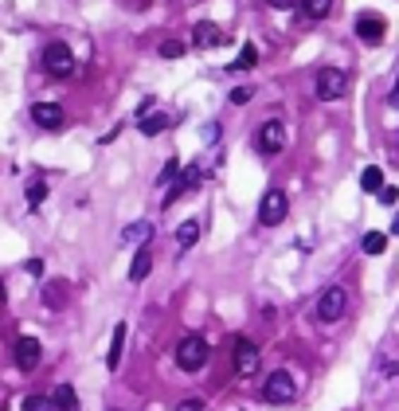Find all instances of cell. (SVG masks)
Instances as JSON below:
<instances>
[{"label":"cell","instance_id":"obj_1","mask_svg":"<svg viewBox=\"0 0 399 411\" xmlns=\"http://www.w3.org/2000/svg\"><path fill=\"white\" fill-rule=\"evenodd\" d=\"M177 364L184 372H200L208 364V341L200 333H188V337H180V345H177Z\"/></svg>","mask_w":399,"mask_h":411},{"label":"cell","instance_id":"obj_2","mask_svg":"<svg viewBox=\"0 0 399 411\" xmlns=\"http://www.w3.org/2000/svg\"><path fill=\"white\" fill-rule=\"evenodd\" d=\"M348 310V294L345 286H329V290H321V298H317V318L325 321V325H333V321H340Z\"/></svg>","mask_w":399,"mask_h":411},{"label":"cell","instance_id":"obj_3","mask_svg":"<svg viewBox=\"0 0 399 411\" xmlns=\"http://www.w3.org/2000/svg\"><path fill=\"white\" fill-rule=\"evenodd\" d=\"M43 71H47V75H55V79H67L71 71H75V55H71V47L67 43H47V47H43Z\"/></svg>","mask_w":399,"mask_h":411},{"label":"cell","instance_id":"obj_4","mask_svg":"<svg viewBox=\"0 0 399 411\" xmlns=\"http://www.w3.org/2000/svg\"><path fill=\"white\" fill-rule=\"evenodd\" d=\"M348 91V75L340 67H321L317 71V98L321 102H337Z\"/></svg>","mask_w":399,"mask_h":411},{"label":"cell","instance_id":"obj_5","mask_svg":"<svg viewBox=\"0 0 399 411\" xmlns=\"http://www.w3.org/2000/svg\"><path fill=\"white\" fill-rule=\"evenodd\" d=\"M294 395H297V384H294L290 372H270V376H266V384H263L266 403H294Z\"/></svg>","mask_w":399,"mask_h":411},{"label":"cell","instance_id":"obj_6","mask_svg":"<svg viewBox=\"0 0 399 411\" xmlns=\"http://www.w3.org/2000/svg\"><path fill=\"white\" fill-rule=\"evenodd\" d=\"M286 212H290L286 192H282V188H270V192L263 196V204H258V224H266V227H278L282 219H286Z\"/></svg>","mask_w":399,"mask_h":411},{"label":"cell","instance_id":"obj_7","mask_svg":"<svg viewBox=\"0 0 399 411\" xmlns=\"http://www.w3.org/2000/svg\"><path fill=\"white\" fill-rule=\"evenodd\" d=\"M231 364H235L239 376H255L258 372V345L246 341V337H235V349H231Z\"/></svg>","mask_w":399,"mask_h":411},{"label":"cell","instance_id":"obj_8","mask_svg":"<svg viewBox=\"0 0 399 411\" xmlns=\"http://www.w3.org/2000/svg\"><path fill=\"white\" fill-rule=\"evenodd\" d=\"M383 32H388L383 16H376V12H360V16H357V40L360 43H368V47H380Z\"/></svg>","mask_w":399,"mask_h":411},{"label":"cell","instance_id":"obj_9","mask_svg":"<svg viewBox=\"0 0 399 411\" xmlns=\"http://www.w3.org/2000/svg\"><path fill=\"white\" fill-rule=\"evenodd\" d=\"M286 126H282L278 117H274V122H263V126H258V149L266 153V157H274V153H282L286 149Z\"/></svg>","mask_w":399,"mask_h":411},{"label":"cell","instance_id":"obj_10","mask_svg":"<svg viewBox=\"0 0 399 411\" xmlns=\"http://www.w3.org/2000/svg\"><path fill=\"white\" fill-rule=\"evenodd\" d=\"M220 43H223L220 24H212V20H200V24L192 28V47L208 51V47H220Z\"/></svg>","mask_w":399,"mask_h":411},{"label":"cell","instance_id":"obj_11","mask_svg":"<svg viewBox=\"0 0 399 411\" xmlns=\"http://www.w3.org/2000/svg\"><path fill=\"white\" fill-rule=\"evenodd\" d=\"M32 122L43 129H59L63 126V110L55 106V102H35L32 106Z\"/></svg>","mask_w":399,"mask_h":411},{"label":"cell","instance_id":"obj_12","mask_svg":"<svg viewBox=\"0 0 399 411\" xmlns=\"http://www.w3.org/2000/svg\"><path fill=\"white\" fill-rule=\"evenodd\" d=\"M40 341H35V337H20V341H16V364H20V369H24V372H32L35 369V364H40Z\"/></svg>","mask_w":399,"mask_h":411},{"label":"cell","instance_id":"obj_13","mask_svg":"<svg viewBox=\"0 0 399 411\" xmlns=\"http://www.w3.org/2000/svg\"><path fill=\"white\" fill-rule=\"evenodd\" d=\"M153 270V251H149V243L145 247H137L133 251V267H129V282H141L145 274Z\"/></svg>","mask_w":399,"mask_h":411},{"label":"cell","instance_id":"obj_14","mask_svg":"<svg viewBox=\"0 0 399 411\" xmlns=\"http://www.w3.org/2000/svg\"><path fill=\"white\" fill-rule=\"evenodd\" d=\"M121 349H126V325H114V337H110V352H106V369L110 372H118V364H121Z\"/></svg>","mask_w":399,"mask_h":411},{"label":"cell","instance_id":"obj_15","mask_svg":"<svg viewBox=\"0 0 399 411\" xmlns=\"http://www.w3.org/2000/svg\"><path fill=\"white\" fill-rule=\"evenodd\" d=\"M149 239H153V224H149V219H137V224H129L126 231H121V243H149Z\"/></svg>","mask_w":399,"mask_h":411},{"label":"cell","instance_id":"obj_16","mask_svg":"<svg viewBox=\"0 0 399 411\" xmlns=\"http://www.w3.org/2000/svg\"><path fill=\"white\" fill-rule=\"evenodd\" d=\"M196 243H200V224H196V219H184V224L177 227V247L180 251H192Z\"/></svg>","mask_w":399,"mask_h":411},{"label":"cell","instance_id":"obj_17","mask_svg":"<svg viewBox=\"0 0 399 411\" xmlns=\"http://www.w3.org/2000/svg\"><path fill=\"white\" fill-rule=\"evenodd\" d=\"M52 403H55V411H78L75 388H71V384H59V388H55V395H52Z\"/></svg>","mask_w":399,"mask_h":411},{"label":"cell","instance_id":"obj_18","mask_svg":"<svg viewBox=\"0 0 399 411\" xmlns=\"http://www.w3.org/2000/svg\"><path fill=\"white\" fill-rule=\"evenodd\" d=\"M360 188L380 196V188H383V168H380V165H368L364 173H360Z\"/></svg>","mask_w":399,"mask_h":411},{"label":"cell","instance_id":"obj_19","mask_svg":"<svg viewBox=\"0 0 399 411\" xmlns=\"http://www.w3.org/2000/svg\"><path fill=\"white\" fill-rule=\"evenodd\" d=\"M137 129H141L145 137H157L161 129H169V117H165V114H145L141 122H137Z\"/></svg>","mask_w":399,"mask_h":411},{"label":"cell","instance_id":"obj_20","mask_svg":"<svg viewBox=\"0 0 399 411\" xmlns=\"http://www.w3.org/2000/svg\"><path fill=\"white\" fill-rule=\"evenodd\" d=\"M255 63H258V47H255V43H243V51H239L235 63H227V67L231 71H251Z\"/></svg>","mask_w":399,"mask_h":411},{"label":"cell","instance_id":"obj_21","mask_svg":"<svg viewBox=\"0 0 399 411\" xmlns=\"http://www.w3.org/2000/svg\"><path fill=\"white\" fill-rule=\"evenodd\" d=\"M43 302L52 306V310H59V306L67 302V286H63V282H47V286H43Z\"/></svg>","mask_w":399,"mask_h":411},{"label":"cell","instance_id":"obj_22","mask_svg":"<svg viewBox=\"0 0 399 411\" xmlns=\"http://www.w3.org/2000/svg\"><path fill=\"white\" fill-rule=\"evenodd\" d=\"M302 12H306L309 20H325L333 12V0H302Z\"/></svg>","mask_w":399,"mask_h":411},{"label":"cell","instance_id":"obj_23","mask_svg":"<svg viewBox=\"0 0 399 411\" xmlns=\"http://www.w3.org/2000/svg\"><path fill=\"white\" fill-rule=\"evenodd\" d=\"M360 247H364V255H383V247H388V235H383V231H368L364 239H360Z\"/></svg>","mask_w":399,"mask_h":411},{"label":"cell","instance_id":"obj_24","mask_svg":"<svg viewBox=\"0 0 399 411\" xmlns=\"http://www.w3.org/2000/svg\"><path fill=\"white\" fill-rule=\"evenodd\" d=\"M20 411H55V403L47 400V395H24Z\"/></svg>","mask_w":399,"mask_h":411},{"label":"cell","instance_id":"obj_25","mask_svg":"<svg viewBox=\"0 0 399 411\" xmlns=\"http://www.w3.org/2000/svg\"><path fill=\"white\" fill-rule=\"evenodd\" d=\"M43 200H47V185H43V180H32V185H28V204L40 208Z\"/></svg>","mask_w":399,"mask_h":411},{"label":"cell","instance_id":"obj_26","mask_svg":"<svg viewBox=\"0 0 399 411\" xmlns=\"http://www.w3.org/2000/svg\"><path fill=\"white\" fill-rule=\"evenodd\" d=\"M251 98H255V86H235L231 91V106H246Z\"/></svg>","mask_w":399,"mask_h":411},{"label":"cell","instance_id":"obj_27","mask_svg":"<svg viewBox=\"0 0 399 411\" xmlns=\"http://www.w3.org/2000/svg\"><path fill=\"white\" fill-rule=\"evenodd\" d=\"M161 55L165 59H180V55H184V43H180V40H165L161 43Z\"/></svg>","mask_w":399,"mask_h":411},{"label":"cell","instance_id":"obj_28","mask_svg":"<svg viewBox=\"0 0 399 411\" xmlns=\"http://www.w3.org/2000/svg\"><path fill=\"white\" fill-rule=\"evenodd\" d=\"M177 173H180V161H169V165L161 168V185H165V180H172Z\"/></svg>","mask_w":399,"mask_h":411},{"label":"cell","instance_id":"obj_29","mask_svg":"<svg viewBox=\"0 0 399 411\" xmlns=\"http://www.w3.org/2000/svg\"><path fill=\"white\" fill-rule=\"evenodd\" d=\"M395 196H399V192H395L391 185H383V188H380V204H395Z\"/></svg>","mask_w":399,"mask_h":411},{"label":"cell","instance_id":"obj_30","mask_svg":"<svg viewBox=\"0 0 399 411\" xmlns=\"http://www.w3.org/2000/svg\"><path fill=\"white\" fill-rule=\"evenodd\" d=\"M177 411H208V407H204V400H184Z\"/></svg>","mask_w":399,"mask_h":411},{"label":"cell","instance_id":"obj_31","mask_svg":"<svg viewBox=\"0 0 399 411\" xmlns=\"http://www.w3.org/2000/svg\"><path fill=\"white\" fill-rule=\"evenodd\" d=\"M204 141H220V126H215V122H212V126H204Z\"/></svg>","mask_w":399,"mask_h":411},{"label":"cell","instance_id":"obj_32","mask_svg":"<svg viewBox=\"0 0 399 411\" xmlns=\"http://www.w3.org/2000/svg\"><path fill=\"white\" fill-rule=\"evenodd\" d=\"M266 4H270V8H294L297 0H266Z\"/></svg>","mask_w":399,"mask_h":411},{"label":"cell","instance_id":"obj_33","mask_svg":"<svg viewBox=\"0 0 399 411\" xmlns=\"http://www.w3.org/2000/svg\"><path fill=\"white\" fill-rule=\"evenodd\" d=\"M391 106H399V79H395V86H391Z\"/></svg>","mask_w":399,"mask_h":411},{"label":"cell","instance_id":"obj_34","mask_svg":"<svg viewBox=\"0 0 399 411\" xmlns=\"http://www.w3.org/2000/svg\"><path fill=\"white\" fill-rule=\"evenodd\" d=\"M388 231H391V235H399V216L391 219V227H388Z\"/></svg>","mask_w":399,"mask_h":411},{"label":"cell","instance_id":"obj_35","mask_svg":"<svg viewBox=\"0 0 399 411\" xmlns=\"http://www.w3.org/2000/svg\"><path fill=\"white\" fill-rule=\"evenodd\" d=\"M4 298H8V290H4V278H0V302H4Z\"/></svg>","mask_w":399,"mask_h":411}]
</instances>
